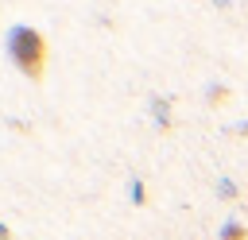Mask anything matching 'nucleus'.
<instances>
[{"mask_svg":"<svg viewBox=\"0 0 248 240\" xmlns=\"http://www.w3.org/2000/svg\"><path fill=\"white\" fill-rule=\"evenodd\" d=\"M4 50H8L12 66H16L23 77L39 81V77L46 74V39H43V31H39V27L12 23V27H8V35H4Z\"/></svg>","mask_w":248,"mask_h":240,"instance_id":"1","label":"nucleus"},{"mask_svg":"<svg viewBox=\"0 0 248 240\" xmlns=\"http://www.w3.org/2000/svg\"><path fill=\"white\" fill-rule=\"evenodd\" d=\"M217 240H248V225L240 217H225L217 225Z\"/></svg>","mask_w":248,"mask_h":240,"instance_id":"2","label":"nucleus"},{"mask_svg":"<svg viewBox=\"0 0 248 240\" xmlns=\"http://www.w3.org/2000/svg\"><path fill=\"white\" fill-rule=\"evenodd\" d=\"M151 116H155V124H159L163 132L174 124V120H170V97H167V93H155V97H151Z\"/></svg>","mask_w":248,"mask_h":240,"instance_id":"3","label":"nucleus"},{"mask_svg":"<svg viewBox=\"0 0 248 240\" xmlns=\"http://www.w3.org/2000/svg\"><path fill=\"white\" fill-rule=\"evenodd\" d=\"M205 105H209V108H221V105H229V85H221V81L205 85Z\"/></svg>","mask_w":248,"mask_h":240,"instance_id":"4","label":"nucleus"},{"mask_svg":"<svg viewBox=\"0 0 248 240\" xmlns=\"http://www.w3.org/2000/svg\"><path fill=\"white\" fill-rule=\"evenodd\" d=\"M213 190H217V197H221V201H236V197H240V186H236L232 178H217V182H213Z\"/></svg>","mask_w":248,"mask_h":240,"instance_id":"5","label":"nucleus"},{"mask_svg":"<svg viewBox=\"0 0 248 240\" xmlns=\"http://www.w3.org/2000/svg\"><path fill=\"white\" fill-rule=\"evenodd\" d=\"M128 194H132V205H147V182H143L140 174L128 182Z\"/></svg>","mask_w":248,"mask_h":240,"instance_id":"6","label":"nucleus"},{"mask_svg":"<svg viewBox=\"0 0 248 240\" xmlns=\"http://www.w3.org/2000/svg\"><path fill=\"white\" fill-rule=\"evenodd\" d=\"M0 240H12V228H8L4 221H0Z\"/></svg>","mask_w":248,"mask_h":240,"instance_id":"7","label":"nucleus"},{"mask_svg":"<svg viewBox=\"0 0 248 240\" xmlns=\"http://www.w3.org/2000/svg\"><path fill=\"white\" fill-rule=\"evenodd\" d=\"M213 4H217V8H232V0H213Z\"/></svg>","mask_w":248,"mask_h":240,"instance_id":"8","label":"nucleus"}]
</instances>
